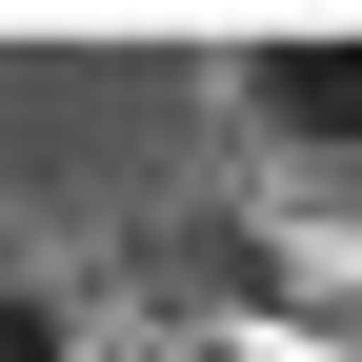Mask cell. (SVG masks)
<instances>
[{
  "label": "cell",
  "instance_id": "obj_2",
  "mask_svg": "<svg viewBox=\"0 0 362 362\" xmlns=\"http://www.w3.org/2000/svg\"><path fill=\"white\" fill-rule=\"evenodd\" d=\"M202 282L242 302V342H282V362H362V242H342V262H282V242H202Z\"/></svg>",
  "mask_w": 362,
  "mask_h": 362
},
{
  "label": "cell",
  "instance_id": "obj_4",
  "mask_svg": "<svg viewBox=\"0 0 362 362\" xmlns=\"http://www.w3.org/2000/svg\"><path fill=\"white\" fill-rule=\"evenodd\" d=\"M181 362H282V342H242V322H221V342H181Z\"/></svg>",
  "mask_w": 362,
  "mask_h": 362
},
{
  "label": "cell",
  "instance_id": "obj_3",
  "mask_svg": "<svg viewBox=\"0 0 362 362\" xmlns=\"http://www.w3.org/2000/svg\"><path fill=\"white\" fill-rule=\"evenodd\" d=\"M0 362H81V302L61 282H0Z\"/></svg>",
  "mask_w": 362,
  "mask_h": 362
},
{
  "label": "cell",
  "instance_id": "obj_1",
  "mask_svg": "<svg viewBox=\"0 0 362 362\" xmlns=\"http://www.w3.org/2000/svg\"><path fill=\"white\" fill-rule=\"evenodd\" d=\"M242 121H262L282 161L362 181V21H302V40H242Z\"/></svg>",
  "mask_w": 362,
  "mask_h": 362
}]
</instances>
